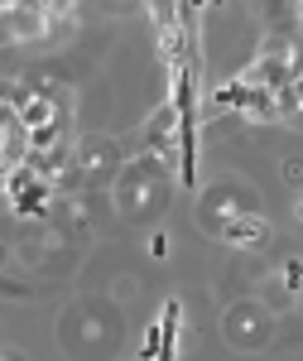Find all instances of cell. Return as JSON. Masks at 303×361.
I'll list each match as a JSON object with an SVG mask.
<instances>
[{
	"mask_svg": "<svg viewBox=\"0 0 303 361\" xmlns=\"http://www.w3.org/2000/svg\"><path fill=\"white\" fill-rule=\"evenodd\" d=\"M25 106H29L25 82H10V78H0V130H15V126L25 121Z\"/></svg>",
	"mask_w": 303,
	"mask_h": 361,
	"instance_id": "9c48e42d",
	"label": "cell"
},
{
	"mask_svg": "<svg viewBox=\"0 0 303 361\" xmlns=\"http://www.w3.org/2000/svg\"><path fill=\"white\" fill-rule=\"evenodd\" d=\"M173 202V173L168 159L159 154H140L116 173V217L130 226H159Z\"/></svg>",
	"mask_w": 303,
	"mask_h": 361,
	"instance_id": "7a4b0ae2",
	"label": "cell"
},
{
	"mask_svg": "<svg viewBox=\"0 0 303 361\" xmlns=\"http://www.w3.org/2000/svg\"><path fill=\"white\" fill-rule=\"evenodd\" d=\"M279 178H284L294 193H303V154H284V159H279Z\"/></svg>",
	"mask_w": 303,
	"mask_h": 361,
	"instance_id": "7c38bea8",
	"label": "cell"
},
{
	"mask_svg": "<svg viewBox=\"0 0 303 361\" xmlns=\"http://www.w3.org/2000/svg\"><path fill=\"white\" fill-rule=\"evenodd\" d=\"M116 173H120V145H116V140H111V135H82V140H78L73 173H68L73 188L97 193V188L116 183Z\"/></svg>",
	"mask_w": 303,
	"mask_h": 361,
	"instance_id": "8992f818",
	"label": "cell"
},
{
	"mask_svg": "<svg viewBox=\"0 0 303 361\" xmlns=\"http://www.w3.org/2000/svg\"><path fill=\"white\" fill-rule=\"evenodd\" d=\"M0 260H5V246H0Z\"/></svg>",
	"mask_w": 303,
	"mask_h": 361,
	"instance_id": "9a60e30c",
	"label": "cell"
},
{
	"mask_svg": "<svg viewBox=\"0 0 303 361\" xmlns=\"http://www.w3.org/2000/svg\"><path fill=\"white\" fill-rule=\"evenodd\" d=\"M25 92L34 102H49V106H68L73 102V78L58 68V63H34L25 73Z\"/></svg>",
	"mask_w": 303,
	"mask_h": 361,
	"instance_id": "52a82bcc",
	"label": "cell"
},
{
	"mask_svg": "<svg viewBox=\"0 0 303 361\" xmlns=\"http://www.w3.org/2000/svg\"><path fill=\"white\" fill-rule=\"evenodd\" d=\"M20 260L34 265L39 275H68L82 260V231L68 222H39L25 226L20 236Z\"/></svg>",
	"mask_w": 303,
	"mask_h": 361,
	"instance_id": "3957f363",
	"label": "cell"
},
{
	"mask_svg": "<svg viewBox=\"0 0 303 361\" xmlns=\"http://www.w3.org/2000/svg\"><path fill=\"white\" fill-rule=\"evenodd\" d=\"M294 217H299V222H303V193H299V207H294Z\"/></svg>",
	"mask_w": 303,
	"mask_h": 361,
	"instance_id": "5bb4252c",
	"label": "cell"
},
{
	"mask_svg": "<svg viewBox=\"0 0 303 361\" xmlns=\"http://www.w3.org/2000/svg\"><path fill=\"white\" fill-rule=\"evenodd\" d=\"M125 342V318L116 299L101 294H82L58 313V347L73 361H106L116 347Z\"/></svg>",
	"mask_w": 303,
	"mask_h": 361,
	"instance_id": "6da1fadb",
	"label": "cell"
},
{
	"mask_svg": "<svg viewBox=\"0 0 303 361\" xmlns=\"http://www.w3.org/2000/svg\"><path fill=\"white\" fill-rule=\"evenodd\" d=\"M260 212V193L241 183V178H221V183H207L202 197H197V222L212 236H226V226L241 222V217H255Z\"/></svg>",
	"mask_w": 303,
	"mask_h": 361,
	"instance_id": "277c9868",
	"label": "cell"
},
{
	"mask_svg": "<svg viewBox=\"0 0 303 361\" xmlns=\"http://www.w3.org/2000/svg\"><path fill=\"white\" fill-rule=\"evenodd\" d=\"M270 270H275V265H270L260 250H236L231 265H226V284H231V289H260V284L270 279Z\"/></svg>",
	"mask_w": 303,
	"mask_h": 361,
	"instance_id": "ba28073f",
	"label": "cell"
},
{
	"mask_svg": "<svg viewBox=\"0 0 303 361\" xmlns=\"http://www.w3.org/2000/svg\"><path fill=\"white\" fill-rule=\"evenodd\" d=\"M221 241H231L236 250H260L265 241H270V226L260 222V212H255V217H241V222H231Z\"/></svg>",
	"mask_w": 303,
	"mask_h": 361,
	"instance_id": "30bf717a",
	"label": "cell"
},
{
	"mask_svg": "<svg viewBox=\"0 0 303 361\" xmlns=\"http://www.w3.org/2000/svg\"><path fill=\"white\" fill-rule=\"evenodd\" d=\"M221 337L236 352H265L275 342V308L260 299H236L221 313Z\"/></svg>",
	"mask_w": 303,
	"mask_h": 361,
	"instance_id": "5b68a950",
	"label": "cell"
},
{
	"mask_svg": "<svg viewBox=\"0 0 303 361\" xmlns=\"http://www.w3.org/2000/svg\"><path fill=\"white\" fill-rule=\"evenodd\" d=\"M0 361H20V352H10V347H0Z\"/></svg>",
	"mask_w": 303,
	"mask_h": 361,
	"instance_id": "4fadbf2b",
	"label": "cell"
},
{
	"mask_svg": "<svg viewBox=\"0 0 303 361\" xmlns=\"http://www.w3.org/2000/svg\"><path fill=\"white\" fill-rule=\"evenodd\" d=\"M44 183H34V173H20V212H44Z\"/></svg>",
	"mask_w": 303,
	"mask_h": 361,
	"instance_id": "8fae6325",
	"label": "cell"
}]
</instances>
